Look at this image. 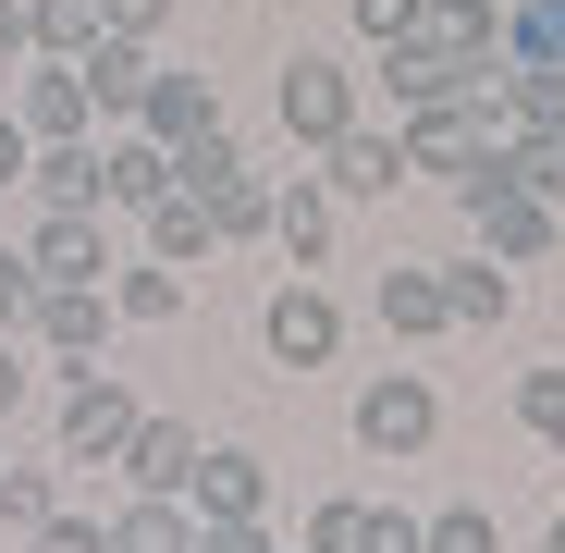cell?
<instances>
[{"instance_id": "6da1fadb", "label": "cell", "mask_w": 565, "mask_h": 553, "mask_svg": "<svg viewBox=\"0 0 565 553\" xmlns=\"http://www.w3.org/2000/svg\"><path fill=\"white\" fill-rule=\"evenodd\" d=\"M136 418H148V406L111 382V369H74V382H62V406H50V455H62V468H124Z\"/></svg>"}, {"instance_id": "4316f807", "label": "cell", "mask_w": 565, "mask_h": 553, "mask_svg": "<svg viewBox=\"0 0 565 553\" xmlns=\"http://www.w3.org/2000/svg\"><path fill=\"white\" fill-rule=\"evenodd\" d=\"M418 553H504V529H492V504H430Z\"/></svg>"}, {"instance_id": "f1b7e54d", "label": "cell", "mask_w": 565, "mask_h": 553, "mask_svg": "<svg viewBox=\"0 0 565 553\" xmlns=\"http://www.w3.org/2000/svg\"><path fill=\"white\" fill-rule=\"evenodd\" d=\"M369 517H382V504H356V492H332V504L308 517V541H296V553H369Z\"/></svg>"}, {"instance_id": "5bb4252c", "label": "cell", "mask_w": 565, "mask_h": 553, "mask_svg": "<svg viewBox=\"0 0 565 553\" xmlns=\"http://www.w3.org/2000/svg\"><path fill=\"white\" fill-rule=\"evenodd\" d=\"M382 86H394V111H430V99H467V86H492V74L443 62L430 38H382Z\"/></svg>"}, {"instance_id": "4dcf8cb0", "label": "cell", "mask_w": 565, "mask_h": 553, "mask_svg": "<svg viewBox=\"0 0 565 553\" xmlns=\"http://www.w3.org/2000/svg\"><path fill=\"white\" fill-rule=\"evenodd\" d=\"M38 296H50V284H38V258H25V246H0V332H25Z\"/></svg>"}, {"instance_id": "d6986e66", "label": "cell", "mask_w": 565, "mask_h": 553, "mask_svg": "<svg viewBox=\"0 0 565 553\" xmlns=\"http://www.w3.org/2000/svg\"><path fill=\"white\" fill-rule=\"evenodd\" d=\"M222 234H210V198H198V184H160V198H148V258H172V270H198Z\"/></svg>"}, {"instance_id": "836d02e7", "label": "cell", "mask_w": 565, "mask_h": 553, "mask_svg": "<svg viewBox=\"0 0 565 553\" xmlns=\"http://www.w3.org/2000/svg\"><path fill=\"white\" fill-rule=\"evenodd\" d=\"M25 541H38V553H111V529H99V517H38Z\"/></svg>"}, {"instance_id": "7a4b0ae2", "label": "cell", "mask_w": 565, "mask_h": 553, "mask_svg": "<svg viewBox=\"0 0 565 553\" xmlns=\"http://www.w3.org/2000/svg\"><path fill=\"white\" fill-rule=\"evenodd\" d=\"M356 455H382V468H406V455L443 443V394H430V369H382V382H356Z\"/></svg>"}, {"instance_id": "83f0119b", "label": "cell", "mask_w": 565, "mask_h": 553, "mask_svg": "<svg viewBox=\"0 0 565 553\" xmlns=\"http://www.w3.org/2000/svg\"><path fill=\"white\" fill-rule=\"evenodd\" d=\"M0 517H13V529L62 517V455H50V468H0Z\"/></svg>"}, {"instance_id": "f35d334b", "label": "cell", "mask_w": 565, "mask_h": 553, "mask_svg": "<svg viewBox=\"0 0 565 553\" xmlns=\"http://www.w3.org/2000/svg\"><path fill=\"white\" fill-rule=\"evenodd\" d=\"M541 553H565V517H553V541H541Z\"/></svg>"}, {"instance_id": "277c9868", "label": "cell", "mask_w": 565, "mask_h": 553, "mask_svg": "<svg viewBox=\"0 0 565 553\" xmlns=\"http://www.w3.org/2000/svg\"><path fill=\"white\" fill-rule=\"evenodd\" d=\"M394 136H406V172H467V160H480L504 124H492V86H467V99H430V111H406Z\"/></svg>"}, {"instance_id": "7c38bea8", "label": "cell", "mask_w": 565, "mask_h": 553, "mask_svg": "<svg viewBox=\"0 0 565 553\" xmlns=\"http://www.w3.org/2000/svg\"><path fill=\"white\" fill-rule=\"evenodd\" d=\"M320 184H332V198H394V184H406V136L344 124V136L320 148Z\"/></svg>"}, {"instance_id": "cb8c5ba5", "label": "cell", "mask_w": 565, "mask_h": 553, "mask_svg": "<svg viewBox=\"0 0 565 553\" xmlns=\"http://www.w3.org/2000/svg\"><path fill=\"white\" fill-rule=\"evenodd\" d=\"M198 198H210V234H222V246H258V234H270V184H258L246 160H234L222 184H198Z\"/></svg>"}, {"instance_id": "74e56055", "label": "cell", "mask_w": 565, "mask_h": 553, "mask_svg": "<svg viewBox=\"0 0 565 553\" xmlns=\"http://www.w3.org/2000/svg\"><path fill=\"white\" fill-rule=\"evenodd\" d=\"M0 62H25V0H0Z\"/></svg>"}, {"instance_id": "d6a6232c", "label": "cell", "mask_w": 565, "mask_h": 553, "mask_svg": "<svg viewBox=\"0 0 565 553\" xmlns=\"http://www.w3.org/2000/svg\"><path fill=\"white\" fill-rule=\"evenodd\" d=\"M38 406V357H25V332H0V418H25Z\"/></svg>"}, {"instance_id": "e0dca14e", "label": "cell", "mask_w": 565, "mask_h": 553, "mask_svg": "<svg viewBox=\"0 0 565 553\" xmlns=\"http://www.w3.org/2000/svg\"><path fill=\"white\" fill-rule=\"evenodd\" d=\"M111 553H198V504L184 492H124L111 504Z\"/></svg>"}, {"instance_id": "d590c367", "label": "cell", "mask_w": 565, "mask_h": 553, "mask_svg": "<svg viewBox=\"0 0 565 553\" xmlns=\"http://www.w3.org/2000/svg\"><path fill=\"white\" fill-rule=\"evenodd\" d=\"M406 25H418V0H356V38H369V50L406 38Z\"/></svg>"}, {"instance_id": "8fae6325", "label": "cell", "mask_w": 565, "mask_h": 553, "mask_svg": "<svg viewBox=\"0 0 565 553\" xmlns=\"http://www.w3.org/2000/svg\"><path fill=\"white\" fill-rule=\"evenodd\" d=\"M184 504H198V517H270V455H246V443H198Z\"/></svg>"}, {"instance_id": "2e32d148", "label": "cell", "mask_w": 565, "mask_h": 553, "mask_svg": "<svg viewBox=\"0 0 565 553\" xmlns=\"http://www.w3.org/2000/svg\"><path fill=\"white\" fill-rule=\"evenodd\" d=\"M210 124H222V86H210V74H148V99H136V136L184 148V136H210Z\"/></svg>"}, {"instance_id": "3957f363", "label": "cell", "mask_w": 565, "mask_h": 553, "mask_svg": "<svg viewBox=\"0 0 565 553\" xmlns=\"http://www.w3.org/2000/svg\"><path fill=\"white\" fill-rule=\"evenodd\" d=\"M270 111H282V136H296L308 160H320V148H332L344 124H369V111H356V74H344L332 50H296V62H282V86H270Z\"/></svg>"}, {"instance_id": "7402d4cb", "label": "cell", "mask_w": 565, "mask_h": 553, "mask_svg": "<svg viewBox=\"0 0 565 553\" xmlns=\"http://www.w3.org/2000/svg\"><path fill=\"white\" fill-rule=\"evenodd\" d=\"M382 332H394V344L455 332V308H443V270H382Z\"/></svg>"}, {"instance_id": "484cf974", "label": "cell", "mask_w": 565, "mask_h": 553, "mask_svg": "<svg viewBox=\"0 0 565 553\" xmlns=\"http://www.w3.org/2000/svg\"><path fill=\"white\" fill-rule=\"evenodd\" d=\"M504 62H565V0H504Z\"/></svg>"}, {"instance_id": "52a82bcc", "label": "cell", "mask_w": 565, "mask_h": 553, "mask_svg": "<svg viewBox=\"0 0 565 553\" xmlns=\"http://www.w3.org/2000/svg\"><path fill=\"white\" fill-rule=\"evenodd\" d=\"M13 124H25L38 148H62V136H99V99H86L74 62H25V74H13Z\"/></svg>"}, {"instance_id": "4fadbf2b", "label": "cell", "mask_w": 565, "mask_h": 553, "mask_svg": "<svg viewBox=\"0 0 565 553\" xmlns=\"http://www.w3.org/2000/svg\"><path fill=\"white\" fill-rule=\"evenodd\" d=\"M492 124L504 136H565V62H492Z\"/></svg>"}, {"instance_id": "e575fe53", "label": "cell", "mask_w": 565, "mask_h": 553, "mask_svg": "<svg viewBox=\"0 0 565 553\" xmlns=\"http://www.w3.org/2000/svg\"><path fill=\"white\" fill-rule=\"evenodd\" d=\"M172 13H184V0H99V25H124V38H160Z\"/></svg>"}, {"instance_id": "ba28073f", "label": "cell", "mask_w": 565, "mask_h": 553, "mask_svg": "<svg viewBox=\"0 0 565 553\" xmlns=\"http://www.w3.org/2000/svg\"><path fill=\"white\" fill-rule=\"evenodd\" d=\"M25 258H38V284H111V222L99 210H38Z\"/></svg>"}, {"instance_id": "9c48e42d", "label": "cell", "mask_w": 565, "mask_h": 553, "mask_svg": "<svg viewBox=\"0 0 565 553\" xmlns=\"http://www.w3.org/2000/svg\"><path fill=\"white\" fill-rule=\"evenodd\" d=\"M74 74H86V99H99V136H111V124H136V99H148V74H160V62H148V38L99 25V38L74 50Z\"/></svg>"}, {"instance_id": "8d00e7d4", "label": "cell", "mask_w": 565, "mask_h": 553, "mask_svg": "<svg viewBox=\"0 0 565 553\" xmlns=\"http://www.w3.org/2000/svg\"><path fill=\"white\" fill-rule=\"evenodd\" d=\"M25 172H38V136H25L13 111H0V184H25Z\"/></svg>"}, {"instance_id": "8992f818", "label": "cell", "mask_w": 565, "mask_h": 553, "mask_svg": "<svg viewBox=\"0 0 565 553\" xmlns=\"http://www.w3.org/2000/svg\"><path fill=\"white\" fill-rule=\"evenodd\" d=\"M25 332H38V357L62 369V382H74V369H99V344H111V284H50Z\"/></svg>"}, {"instance_id": "5b68a950", "label": "cell", "mask_w": 565, "mask_h": 553, "mask_svg": "<svg viewBox=\"0 0 565 553\" xmlns=\"http://www.w3.org/2000/svg\"><path fill=\"white\" fill-rule=\"evenodd\" d=\"M258 344H270V369H332V357H344V308L296 270V284L258 308Z\"/></svg>"}, {"instance_id": "ffe728a7", "label": "cell", "mask_w": 565, "mask_h": 553, "mask_svg": "<svg viewBox=\"0 0 565 553\" xmlns=\"http://www.w3.org/2000/svg\"><path fill=\"white\" fill-rule=\"evenodd\" d=\"M111 320H136V332L184 320V270L172 258H111Z\"/></svg>"}, {"instance_id": "f546056e", "label": "cell", "mask_w": 565, "mask_h": 553, "mask_svg": "<svg viewBox=\"0 0 565 553\" xmlns=\"http://www.w3.org/2000/svg\"><path fill=\"white\" fill-rule=\"evenodd\" d=\"M516 430L529 443H565V369H529V382H516Z\"/></svg>"}, {"instance_id": "1f68e13d", "label": "cell", "mask_w": 565, "mask_h": 553, "mask_svg": "<svg viewBox=\"0 0 565 553\" xmlns=\"http://www.w3.org/2000/svg\"><path fill=\"white\" fill-rule=\"evenodd\" d=\"M198 553H282L270 517H198Z\"/></svg>"}, {"instance_id": "ab89813d", "label": "cell", "mask_w": 565, "mask_h": 553, "mask_svg": "<svg viewBox=\"0 0 565 553\" xmlns=\"http://www.w3.org/2000/svg\"><path fill=\"white\" fill-rule=\"evenodd\" d=\"M0 468H13V455H0Z\"/></svg>"}, {"instance_id": "ac0fdd59", "label": "cell", "mask_w": 565, "mask_h": 553, "mask_svg": "<svg viewBox=\"0 0 565 553\" xmlns=\"http://www.w3.org/2000/svg\"><path fill=\"white\" fill-rule=\"evenodd\" d=\"M198 480V430L184 418H136V443H124V492H184Z\"/></svg>"}, {"instance_id": "44dd1931", "label": "cell", "mask_w": 565, "mask_h": 553, "mask_svg": "<svg viewBox=\"0 0 565 553\" xmlns=\"http://www.w3.org/2000/svg\"><path fill=\"white\" fill-rule=\"evenodd\" d=\"M443 308H455V332H492V320H516V270L480 246L467 270H443Z\"/></svg>"}, {"instance_id": "9a60e30c", "label": "cell", "mask_w": 565, "mask_h": 553, "mask_svg": "<svg viewBox=\"0 0 565 553\" xmlns=\"http://www.w3.org/2000/svg\"><path fill=\"white\" fill-rule=\"evenodd\" d=\"M160 184H172V148L136 136V124H111V136H99V210H148Z\"/></svg>"}, {"instance_id": "603a6c76", "label": "cell", "mask_w": 565, "mask_h": 553, "mask_svg": "<svg viewBox=\"0 0 565 553\" xmlns=\"http://www.w3.org/2000/svg\"><path fill=\"white\" fill-rule=\"evenodd\" d=\"M38 210H99V136H62V148H38Z\"/></svg>"}, {"instance_id": "30bf717a", "label": "cell", "mask_w": 565, "mask_h": 553, "mask_svg": "<svg viewBox=\"0 0 565 553\" xmlns=\"http://www.w3.org/2000/svg\"><path fill=\"white\" fill-rule=\"evenodd\" d=\"M332 234H344V198H332L320 172H296V184H270V246L296 258V270H320V258H332Z\"/></svg>"}, {"instance_id": "d4e9b609", "label": "cell", "mask_w": 565, "mask_h": 553, "mask_svg": "<svg viewBox=\"0 0 565 553\" xmlns=\"http://www.w3.org/2000/svg\"><path fill=\"white\" fill-rule=\"evenodd\" d=\"M99 38V0H25V62H74Z\"/></svg>"}]
</instances>
